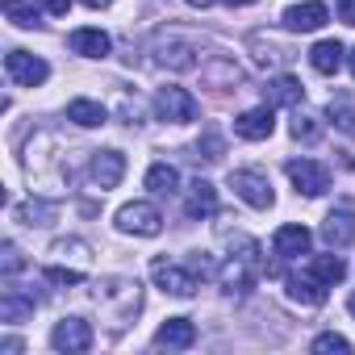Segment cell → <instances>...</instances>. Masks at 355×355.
<instances>
[{
    "label": "cell",
    "mask_w": 355,
    "mask_h": 355,
    "mask_svg": "<svg viewBox=\"0 0 355 355\" xmlns=\"http://www.w3.org/2000/svg\"><path fill=\"white\" fill-rule=\"evenodd\" d=\"M189 5H193V9H214L218 0H189Z\"/></svg>",
    "instance_id": "36"
},
{
    "label": "cell",
    "mask_w": 355,
    "mask_h": 355,
    "mask_svg": "<svg viewBox=\"0 0 355 355\" xmlns=\"http://www.w3.org/2000/svg\"><path fill=\"white\" fill-rule=\"evenodd\" d=\"M34 305H38V297L34 293H21V288H5V297H0V322H9V326H17V322H26L30 313H34Z\"/></svg>",
    "instance_id": "15"
},
{
    "label": "cell",
    "mask_w": 355,
    "mask_h": 355,
    "mask_svg": "<svg viewBox=\"0 0 355 355\" xmlns=\"http://www.w3.org/2000/svg\"><path fill=\"white\" fill-rule=\"evenodd\" d=\"M222 5H230V9H247V5H255V0H222Z\"/></svg>",
    "instance_id": "35"
},
{
    "label": "cell",
    "mask_w": 355,
    "mask_h": 355,
    "mask_svg": "<svg viewBox=\"0 0 355 355\" xmlns=\"http://www.w3.org/2000/svg\"><path fill=\"white\" fill-rule=\"evenodd\" d=\"M80 5H88V9H109L113 0H80Z\"/></svg>",
    "instance_id": "34"
},
{
    "label": "cell",
    "mask_w": 355,
    "mask_h": 355,
    "mask_svg": "<svg viewBox=\"0 0 355 355\" xmlns=\"http://www.w3.org/2000/svg\"><path fill=\"white\" fill-rule=\"evenodd\" d=\"M309 272H313L322 284H338V280L347 276V263H343L338 255H313V259H309Z\"/></svg>",
    "instance_id": "24"
},
{
    "label": "cell",
    "mask_w": 355,
    "mask_h": 355,
    "mask_svg": "<svg viewBox=\"0 0 355 355\" xmlns=\"http://www.w3.org/2000/svg\"><path fill=\"white\" fill-rule=\"evenodd\" d=\"M347 63H351V76H355V51H351V55H347Z\"/></svg>",
    "instance_id": "37"
},
{
    "label": "cell",
    "mask_w": 355,
    "mask_h": 355,
    "mask_svg": "<svg viewBox=\"0 0 355 355\" xmlns=\"http://www.w3.org/2000/svg\"><path fill=\"white\" fill-rule=\"evenodd\" d=\"M88 175H92V184H96L101 193L117 189L121 175H125V155H121V150H96L92 163H88Z\"/></svg>",
    "instance_id": "9"
},
{
    "label": "cell",
    "mask_w": 355,
    "mask_h": 355,
    "mask_svg": "<svg viewBox=\"0 0 355 355\" xmlns=\"http://www.w3.org/2000/svg\"><path fill=\"white\" fill-rule=\"evenodd\" d=\"M0 255H5L0 263H5V276H9V280H13V276H17V272L26 268V259H21V251H17L13 243H5V247H0Z\"/></svg>",
    "instance_id": "28"
},
{
    "label": "cell",
    "mask_w": 355,
    "mask_h": 355,
    "mask_svg": "<svg viewBox=\"0 0 355 355\" xmlns=\"http://www.w3.org/2000/svg\"><path fill=\"white\" fill-rule=\"evenodd\" d=\"M175 184H180V171H175L171 163H155V167L146 171V189H150V193H159V197L175 193Z\"/></svg>",
    "instance_id": "23"
},
{
    "label": "cell",
    "mask_w": 355,
    "mask_h": 355,
    "mask_svg": "<svg viewBox=\"0 0 355 355\" xmlns=\"http://www.w3.org/2000/svg\"><path fill=\"white\" fill-rule=\"evenodd\" d=\"M155 113H159V121L184 125V121H197L201 105H197V96L184 92V88H159V96H155Z\"/></svg>",
    "instance_id": "3"
},
{
    "label": "cell",
    "mask_w": 355,
    "mask_h": 355,
    "mask_svg": "<svg viewBox=\"0 0 355 355\" xmlns=\"http://www.w3.org/2000/svg\"><path fill=\"white\" fill-rule=\"evenodd\" d=\"M326 288H330V284H322L313 272H309V276H288V297H293L297 305H322V301H326Z\"/></svg>",
    "instance_id": "18"
},
{
    "label": "cell",
    "mask_w": 355,
    "mask_h": 355,
    "mask_svg": "<svg viewBox=\"0 0 355 355\" xmlns=\"http://www.w3.org/2000/svg\"><path fill=\"white\" fill-rule=\"evenodd\" d=\"M347 309H351V313H355V293H351V301H347Z\"/></svg>",
    "instance_id": "38"
},
{
    "label": "cell",
    "mask_w": 355,
    "mask_h": 355,
    "mask_svg": "<svg viewBox=\"0 0 355 355\" xmlns=\"http://www.w3.org/2000/svg\"><path fill=\"white\" fill-rule=\"evenodd\" d=\"M255 276H259V247L251 243V239H243V255H230L226 263H222V272H218V280H222V288L226 293H251L255 288Z\"/></svg>",
    "instance_id": "1"
},
{
    "label": "cell",
    "mask_w": 355,
    "mask_h": 355,
    "mask_svg": "<svg viewBox=\"0 0 355 355\" xmlns=\"http://www.w3.org/2000/svg\"><path fill=\"white\" fill-rule=\"evenodd\" d=\"M322 239L334 247V251H343V247H351L355 243V209H330L326 214V222H322Z\"/></svg>",
    "instance_id": "11"
},
{
    "label": "cell",
    "mask_w": 355,
    "mask_h": 355,
    "mask_svg": "<svg viewBox=\"0 0 355 355\" xmlns=\"http://www.w3.org/2000/svg\"><path fill=\"white\" fill-rule=\"evenodd\" d=\"M117 230L121 234H138V239H155L163 230V214L150 201H130L117 209Z\"/></svg>",
    "instance_id": "2"
},
{
    "label": "cell",
    "mask_w": 355,
    "mask_h": 355,
    "mask_svg": "<svg viewBox=\"0 0 355 355\" xmlns=\"http://www.w3.org/2000/svg\"><path fill=\"white\" fill-rule=\"evenodd\" d=\"M197 343V326L189 318H167L155 334V347H167V351H189Z\"/></svg>",
    "instance_id": "12"
},
{
    "label": "cell",
    "mask_w": 355,
    "mask_h": 355,
    "mask_svg": "<svg viewBox=\"0 0 355 355\" xmlns=\"http://www.w3.org/2000/svg\"><path fill=\"white\" fill-rule=\"evenodd\" d=\"M326 21H330V13H326V5H318V0H309V5H293L284 13V30H293V34H313Z\"/></svg>",
    "instance_id": "13"
},
{
    "label": "cell",
    "mask_w": 355,
    "mask_h": 355,
    "mask_svg": "<svg viewBox=\"0 0 355 355\" xmlns=\"http://www.w3.org/2000/svg\"><path fill=\"white\" fill-rule=\"evenodd\" d=\"M105 105H96V101H88V96H80V101H71L67 105V121H76V125H84V130H96V125H105Z\"/></svg>",
    "instance_id": "21"
},
{
    "label": "cell",
    "mask_w": 355,
    "mask_h": 355,
    "mask_svg": "<svg viewBox=\"0 0 355 355\" xmlns=\"http://www.w3.org/2000/svg\"><path fill=\"white\" fill-rule=\"evenodd\" d=\"M197 150H205V159H209V163H218V159L226 155V142H222V138H218V134L209 130V134L201 138V146H197Z\"/></svg>",
    "instance_id": "31"
},
{
    "label": "cell",
    "mask_w": 355,
    "mask_h": 355,
    "mask_svg": "<svg viewBox=\"0 0 355 355\" xmlns=\"http://www.w3.org/2000/svg\"><path fill=\"white\" fill-rule=\"evenodd\" d=\"M318 134H322V125H318L313 117H297V121H293V138H297V142H301V138H305V142H313Z\"/></svg>",
    "instance_id": "30"
},
{
    "label": "cell",
    "mask_w": 355,
    "mask_h": 355,
    "mask_svg": "<svg viewBox=\"0 0 355 355\" xmlns=\"http://www.w3.org/2000/svg\"><path fill=\"white\" fill-rule=\"evenodd\" d=\"M288 180H293V189L301 193V197H322L326 189H330V171L318 163V159H288Z\"/></svg>",
    "instance_id": "4"
},
{
    "label": "cell",
    "mask_w": 355,
    "mask_h": 355,
    "mask_svg": "<svg viewBox=\"0 0 355 355\" xmlns=\"http://www.w3.org/2000/svg\"><path fill=\"white\" fill-rule=\"evenodd\" d=\"M272 130H276L272 105H259V109H247V113L234 117V134L247 138V142H263V138H272Z\"/></svg>",
    "instance_id": "10"
},
{
    "label": "cell",
    "mask_w": 355,
    "mask_h": 355,
    "mask_svg": "<svg viewBox=\"0 0 355 355\" xmlns=\"http://www.w3.org/2000/svg\"><path fill=\"white\" fill-rule=\"evenodd\" d=\"M309 63H313V71H322V76H334V71L343 67V42H334V38H322V42L309 51Z\"/></svg>",
    "instance_id": "19"
},
{
    "label": "cell",
    "mask_w": 355,
    "mask_h": 355,
    "mask_svg": "<svg viewBox=\"0 0 355 355\" xmlns=\"http://www.w3.org/2000/svg\"><path fill=\"white\" fill-rule=\"evenodd\" d=\"M42 276L51 284H84V272H76V268H46Z\"/></svg>",
    "instance_id": "29"
},
{
    "label": "cell",
    "mask_w": 355,
    "mask_h": 355,
    "mask_svg": "<svg viewBox=\"0 0 355 355\" xmlns=\"http://www.w3.org/2000/svg\"><path fill=\"white\" fill-rule=\"evenodd\" d=\"M334 9H338V21L355 26V0H334Z\"/></svg>",
    "instance_id": "32"
},
{
    "label": "cell",
    "mask_w": 355,
    "mask_h": 355,
    "mask_svg": "<svg viewBox=\"0 0 355 355\" xmlns=\"http://www.w3.org/2000/svg\"><path fill=\"white\" fill-rule=\"evenodd\" d=\"M330 117L343 134H355V105L351 101H330Z\"/></svg>",
    "instance_id": "26"
},
{
    "label": "cell",
    "mask_w": 355,
    "mask_h": 355,
    "mask_svg": "<svg viewBox=\"0 0 355 355\" xmlns=\"http://www.w3.org/2000/svg\"><path fill=\"white\" fill-rule=\"evenodd\" d=\"M5 71H9V80L21 84V88H38V84H46V76H51V67H46L38 55H30V51H9V55H5Z\"/></svg>",
    "instance_id": "7"
},
{
    "label": "cell",
    "mask_w": 355,
    "mask_h": 355,
    "mask_svg": "<svg viewBox=\"0 0 355 355\" xmlns=\"http://www.w3.org/2000/svg\"><path fill=\"white\" fill-rule=\"evenodd\" d=\"M309 243H313V234L305 230V226H280L276 234H272V251L280 255V259H297V255H309Z\"/></svg>",
    "instance_id": "14"
},
{
    "label": "cell",
    "mask_w": 355,
    "mask_h": 355,
    "mask_svg": "<svg viewBox=\"0 0 355 355\" xmlns=\"http://www.w3.org/2000/svg\"><path fill=\"white\" fill-rule=\"evenodd\" d=\"M305 101V88L293 80V76H276L272 84H268V105H301Z\"/></svg>",
    "instance_id": "22"
},
{
    "label": "cell",
    "mask_w": 355,
    "mask_h": 355,
    "mask_svg": "<svg viewBox=\"0 0 355 355\" xmlns=\"http://www.w3.org/2000/svg\"><path fill=\"white\" fill-rule=\"evenodd\" d=\"M230 189L251 205V209H272L276 193H272V180L263 171H230Z\"/></svg>",
    "instance_id": "5"
},
{
    "label": "cell",
    "mask_w": 355,
    "mask_h": 355,
    "mask_svg": "<svg viewBox=\"0 0 355 355\" xmlns=\"http://www.w3.org/2000/svg\"><path fill=\"white\" fill-rule=\"evenodd\" d=\"M309 347H313V351H322V355H326V351H334V355H351V343H347L343 334H334V330H330V334H318Z\"/></svg>",
    "instance_id": "27"
},
{
    "label": "cell",
    "mask_w": 355,
    "mask_h": 355,
    "mask_svg": "<svg viewBox=\"0 0 355 355\" xmlns=\"http://www.w3.org/2000/svg\"><path fill=\"white\" fill-rule=\"evenodd\" d=\"M159 63L171 67V71H193L197 67V51L189 42H163L159 46Z\"/></svg>",
    "instance_id": "20"
},
{
    "label": "cell",
    "mask_w": 355,
    "mask_h": 355,
    "mask_svg": "<svg viewBox=\"0 0 355 355\" xmlns=\"http://www.w3.org/2000/svg\"><path fill=\"white\" fill-rule=\"evenodd\" d=\"M67 42H71V51L84 55V59H105V55L113 51V42H109L105 30H71Z\"/></svg>",
    "instance_id": "16"
},
{
    "label": "cell",
    "mask_w": 355,
    "mask_h": 355,
    "mask_svg": "<svg viewBox=\"0 0 355 355\" xmlns=\"http://www.w3.org/2000/svg\"><path fill=\"white\" fill-rule=\"evenodd\" d=\"M150 276H155V284H159L163 293H171V297H193V293H197V268L184 272L175 259H155V263H150Z\"/></svg>",
    "instance_id": "6"
},
{
    "label": "cell",
    "mask_w": 355,
    "mask_h": 355,
    "mask_svg": "<svg viewBox=\"0 0 355 355\" xmlns=\"http://www.w3.org/2000/svg\"><path fill=\"white\" fill-rule=\"evenodd\" d=\"M5 17H9L17 30H34V26H42V21H38V9L26 5V0H5Z\"/></svg>",
    "instance_id": "25"
},
{
    "label": "cell",
    "mask_w": 355,
    "mask_h": 355,
    "mask_svg": "<svg viewBox=\"0 0 355 355\" xmlns=\"http://www.w3.org/2000/svg\"><path fill=\"white\" fill-rule=\"evenodd\" d=\"M42 5H46L51 17H67V5H71V0H42Z\"/></svg>",
    "instance_id": "33"
},
{
    "label": "cell",
    "mask_w": 355,
    "mask_h": 355,
    "mask_svg": "<svg viewBox=\"0 0 355 355\" xmlns=\"http://www.w3.org/2000/svg\"><path fill=\"white\" fill-rule=\"evenodd\" d=\"M184 214L189 218H214L218 214V189L209 180H193V193L184 201Z\"/></svg>",
    "instance_id": "17"
},
{
    "label": "cell",
    "mask_w": 355,
    "mask_h": 355,
    "mask_svg": "<svg viewBox=\"0 0 355 355\" xmlns=\"http://www.w3.org/2000/svg\"><path fill=\"white\" fill-rule=\"evenodd\" d=\"M51 347L63 351V355H84L92 347V326L84 318H63L55 330H51Z\"/></svg>",
    "instance_id": "8"
}]
</instances>
